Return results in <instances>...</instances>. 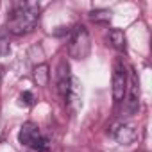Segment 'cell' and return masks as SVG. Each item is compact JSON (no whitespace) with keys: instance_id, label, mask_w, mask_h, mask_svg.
Listing matches in <instances>:
<instances>
[{"instance_id":"cell-6","label":"cell","mask_w":152,"mask_h":152,"mask_svg":"<svg viewBox=\"0 0 152 152\" xmlns=\"http://www.w3.org/2000/svg\"><path fill=\"white\" fill-rule=\"evenodd\" d=\"M111 136L120 143V145H131L136 138H138V132L132 125H127V124H118L113 127L111 131Z\"/></svg>"},{"instance_id":"cell-4","label":"cell","mask_w":152,"mask_h":152,"mask_svg":"<svg viewBox=\"0 0 152 152\" xmlns=\"http://www.w3.org/2000/svg\"><path fill=\"white\" fill-rule=\"evenodd\" d=\"M125 102H124V109L127 113V116L134 115L138 111L140 106V83H138V75L134 72H131L129 79H127V90H125Z\"/></svg>"},{"instance_id":"cell-3","label":"cell","mask_w":152,"mask_h":152,"mask_svg":"<svg viewBox=\"0 0 152 152\" xmlns=\"http://www.w3.org/2000/svg\"><path fill=\"white\" fill-rule=\"evenodd\" d=\"M91 50V39L84 25H77L72 31L70 43H68V54L73 59H86Z\"/></svg>"},{"instance_id":"cell-2","label":"cell","mask_w":152,"mask_h":152,"mask_svg":"<svg viewBox=\"0 0 152 152\" xmlns=\"http://www.w3.org/2000/svg\"><path fill=\"white\" fill-rule=\"evenodd\" d=\"M18 140L22 145L36 150V152H48L50 150V140L47 136L41 134L39 127L32 122H27L20 127V132H18Z\"/></svg>"},{"instance_id":"cell-13","label":"cell","mask_w":152,"mask_h":152,"mask_svg":"<svg viewBox=\"0 0 152 152\" xmlns=\"http://www.w3.org/2000/svg\"><path fill=\"white\" fill-rule=\"evenodd\" d=\"M0 136H2V122H0Z\"/></svg>"},{"instance_id":"cell-5","label":"cell","mask_w":152,"mask_h":152,"mask_svg":"<svg viewBox=\"0 0 152 152\" xmlns=\"http://www.w3.org/2000/svg\"><path fill=\"white\" fill-rule=\"evenodd\" d=\"M125 90H127V72L125 66L118 61L113 70V99L120 102L125 97Z\"/></svg>"},{"instance_id":"cell-1","label":"cell","mask_w":152,"mask_h":152,"mask_svg":"<svg viewBox=\"0 0 152 152\" xmlns=\"http://www.w3.org/2000/svg\"><path fill=\"white\" fill-rule=\"evenodd\" d=\"M39 11L41 6L38 2H23V0L16 2L7 15L6 29L15 36H22L34 31L39 22Z\"/></svg>"},{"instance_id":"cell-12","label":"cell","mask_w":152,"mask_h":152,"mask_svg":"<svg viewBox=\"0 0 152 152\" xmlns=\"http://www.w3.org/2000/svg\"><path fill=\"white\" fill-rule=\"evenodd\" d=\"M20 104H22V106H32V104H34V95H32V91H23V93L20 95Z\"/></svg>"},{"instance_id":"cell-9","label":"cell","mask_w":152,"mask_h":152,"mask_svg":"<svg viewBox=\"0 0 152 152\" xmlns=\"http://www.w3.org/2000/svg\"><path fill=\"white\" fill-rule=\"evenodd\" d=\"M48 79H50V72H48L47 64H39V66L34 68V81H36L38 86H47Z\"/></svg>"},{"instance_id":"cell-10","label":"cell","mask_w":152,"mask_h":152,"mask_svg":"<svg viewBox=\"0 0 152 152\" xmlns=\"http://www.w3.org/2000/svg\"><path fill=\"white\" fill-rule=\"evenodd\" d=\"M109 41L115 48H118L120 52L125 50V34L120 29H111L109 31Z\"/></svg>"},{"instance_id":"cell-8","label":"cell","mask_w":152,"mask_h":152,"mask_svg":"<svg viewBox=\"0 0 152 152\" xmlns=\"http://www.w3.org/2000/svg\"><path fill=\"white\" fill-rule=\"evenodd\" d=\"M72 73H70V66L63 61L61 64H59V70H57V91H59V95L64 99L66 97V93H68V90H70V84H72Z\"/></svg>"},{"instance_id":"cell-11","label":"cell","mask_w":152,"mask_h":152,"mask_svg":"<svg viewBox=\"0 0 152 152\" xmlns=\"http://www.w3.org/2000/svg\"><path fill=\"white\" fill-rule=\"evenodd\" d=\"M90 18L93 22H97V23H109L111 11H107V9H95V11L90 13Z\"/></svg>"},{"instance_id":"cell-7","label":"cell","mask_w":152,"mask_h":152,"mask_svg":"<svg viewBox=\"0 0 152 152\" xmlns=\"http://www.w3.org/2000/svg\"><path fill=\"white\" fill-rule=\"evenodd\" d=\"M64 102L70 107V111H73V113L77 111L81 107V104H83V88H81V83L75 79V77L72 79L70 90H68V93L64 97Z\"/></svg>"}]
</instances>
